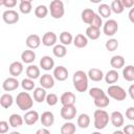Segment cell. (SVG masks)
<instances>
[{"label": "cell", "instance_id": "obj_1", "mask_svg": "<svg viewBox=\"0 0 134 134\" xmlns=\"http://www.w3.org/2000/svg\"><path fill=\"white\" fill-rule=\"evenodd\" d=\"M72 83L77 92H85L88 89V76L83 70H77L73 73Z\"/></svg>", "mask_w": 134, "mask_h": 134}, {"label": "cell", "instance_id": "obj_2", "mask_svg": "<svg viewBox=\"0 0 134 134\" xmlns=\"http://www.w3.org/2000/svg\"><path fill=\"white\" fill-rule=\"evenodd\" d=\"M16 104L22 111H28L34 106V99L28 92H20L17 94Z\"/></svg>", "mask_w": 134, "mask_h": 134}, {"label": "cell", "instance_id": "obj_3", "mask_svg": "<svg viewBox=\"0 0 134 134\" xmlns=\"http://www.w3.org/2000/svg\"><path fill=\"white\" fill-rule=\"evenodd\" d=\"M93 117H94V127L97 130L105 129L107 127V125L109 124V120H110L108 112L103 110V109L95 110L94 114H93Z\"/></svg>", "mask_w": 134, "mask_h": 134}, {"label": "cell", "instance_id": "obj_4", "mask_svg": "<svg viewBox=\"0 0 134 134\" xmlns=\"http://www.w3.org/2000/svg\"><path fill=\"white\" fill-rule=\"evenodd\" d=\"M107 93L111 98L118 102H121L127 97L126 90L118 85H110L107 89Z\"/></svg>", "mask_w": 134, "mask_h": 134}, {"label": "cell", "instance_id": "obj_5", "mask_svg": "<svg viewBox=\"0 0 134 134\" xmlns=\"http://www.w3.org/2000/svg\"><path fill=\"white\" fill-rule=\"evenodd\" d=\"M49 10H50V15H51L52 18L61 19L65 14L64 3L61 0H53V1L50 2Z\"/></svg>", "mask_w": 134, "mask_h": 134}, {"label": "cell", "instance_id": "obj_6", "mask_svg": "<svg viewBox=\"0 0 134 134\" xmlns=\"http://www.w3.org/2000/svg\"><path fill=\"white\" fill-rule=\"evenodd\" d=\"M118 30V23L114 20V19H109L105 22V24L103 25V31L106 36L108 37H112L114 36Z\"/></svg>", "mask_w": 134, "mask_h": 134}, {"label": "cell", "instance_id": "obj_7", "mask_svg": "<svg viewBox=\"0 0 134 134\" xmlns=\"http://www.w3.org/2000/svg\"><path fill=\"white\" fill-rule=\"evenodd\" d=\"M61 117L65 120H72L73 118H75L77 110L75 108L74 105L71 106H63L61 109Z\"/></svg>", "mask_w": 134, "mask_h": 134}, {"label": "cell", "instance_id": "obj_8", "mask_svg": "<svg viewBox=\"0 0 134 134\" xmlns=\"http://www.w3.org/2000/svg\"><path fill=\"white\" fill-rule=\"evenodd\" d=\"M2 19L3 21L6 23V24H15L19 21L20 17H19V14L14 10V9H6L3 14H2Z\"/></svg>", "mask_w": 134, "mask_h": 134}, {"label": "cell", "instance_id": "obj_9", "mask_svg": "<svg viewBox=\"0 0 134 134\" xmlns=\"http://www.w3.org/2000/svg\"><path fill=\"white\" fill-rule=\"evenodd\" d=\"M68 74H69V72H68L67 68L64 67V66H62V65L57 66V67L53 68V74H52V76H53L54 80H57L59 82H63V81L67 80Z\"/></svg>", "mask_w": 134, "mask_h": 134}, {"label": "cell", "instance_id": "obj_10", "mask_svg": "<svg viewBox=\"0 0 134 134\" xmlns=\"http://www.w3.org/2000/svg\"><path fill=\"white\" fill-rule=\"evenodd\" d=\"M20 86V83L18 82V80L16 77H7L4 80V82L2 83V88L4 91L6 92H10V91H14L16 90L18 87Z\"/></svg>", "mask_w": 134, "mask_h": 134}, {"label": "cell", "instance_id": "obj_11", "mask_svg": "<svg viewBox=\"0 0 134 134\" xmlns=\"http://www.w3.org/2000/svg\"><path fill=\"white\" fill-rule=\"evenodd\" d=\"M58 41V37L53 31H47L43 35L42 37V44L46 47H50V46H54L57 44Z\"/></svg>", "mask_w": 134, "mask_h": 134}, {"label": "cell", "instance_id": "obj_12", "mask_svg": "<svg viewBox=\"0 0 134 134\" xmlns=\"http://www.w3.org/2000/svg\"><path fill=\"white\" fill-rule=\"evenodd\" d=\"M39 119H40V115L36 110H28L23 116V121L28 126L35 125Z\"/></svg>", "mask_w": 134, "mask_h": 134}, {"label": "cell", "instance_id": "obj_13", "mask_svg": "<svg viewBox=\"0 0 134 134\" xmlns=\"http://www.w3.org/2000/svg\"><path fill=\"white\" fill-rule=\"evenodd\" d=\"M25 44H26V46L29 48V49H37L40 45H41V38L38 36V35H36V34H31V35H29L27 38H26V40H25Z\"/></svg>", "mask_w": 134, "mask_h": 134}, {"label": "cell", "instance_id": "obj_14", "mask_svg": "<svg viewBox=\"0 0 134 134\" xmlns=\"http://www.w3.org/2000/svg\"><path fill=\"white\" fill-rule=\"evenodd\" d=\"M109 117H110L111 124L115 128H120L121 126H124L125 118H124V115H122V113L120 111H114V112H112Z\"/></svg>", "mask_w": 134, "mask_h": 134}, {"label": "cell", "instance_id": "obj_15", "mask_svg": "<svg viewBox=\"0 0 134 134\" xmlns=\"http://www.w3.org/2000/svg\"><path fill=\"white\" fill-rule=\"evenodd\" d=\"M75 100H76V97L74 95V93L70 92V91H67V92H64L61 97H60V102L63 106H71V105H74L75 104Z\"/></svg>", "mask_w": 134, "mask_h": 134}, {"label": "cell", "instance_id": "obj_16", "mask_svg": "<svg viewBox=\"0 0 134 134\" xmlns=\"http://www.w3.org/2000/svg\"><path fill=\"white\" fill-rule=\"evenodd\" d=\"M40 120H41L42 126H44L45 128H48V127L53 125V122H54V115L50 111H45L40 116Z\"/></svg>", "mask_w": 134, "mask_h": 134}, {"label": "cell", "instance_id": "obj_17", "mask_svg": "<svg viewBox=\"0 0 134 134\" xmlns=\"http://www.w3.org/2000/svg\"><path fill=\"white\" fill-rule=\"evenodd\" d=\"M8 71H9V74L13 77L17 79V76H19L23 72V64L21 62H19V61H15L9 65Z\"/></svg>", "mask_w": 134, "mask_h": 134}, {"label": "cell", "instance_id": "obj_18", "mask_svg": "<svg viewBox=\"0 0 134 134\" xmlns=\"http://www.w3.org/2000/svg\"><path fill=\"white\" fill-rule=\"evenodd\" d=\"M40 67L45 70V71H49L51 69L54 68V61L51 57L49 55H44L41 58L40 60Z\"/></svg>", "mask_w": 134, "mask_h": 134}, {"label": "cell", "instance_id": "obj_19", "mask_svg": "<svg viewBox=\"0 0 134 134\" xmlns=\"http://www.w3.org/2000/svg\"><path fill=\"white\" fill-rule=\"evenodd\" d=\"M40 84H41V87L44 88L45 90L50 89L54 86V79H53L52 75H50L48 73H45L40 77Z\"/></svg>", "mask_w": 134, "mask_h": 134}, {"label": "cell", "instance_id": "obj_20", "mask_svg": "<svg viewBox=\"0 0 134 134\" xmlns=\"http://www.w3.org/2000/svg\"><path fill=\"white\" fill-rule=\"evenodd\" d=\"M87 76H88V79H90L93 82H99L104 79V72L98 68H91V69H89Z\"/></svg>", "mask_w": 134, "mask_h": 134}, {"label": "cell", "instance_id": "obj_21", "mask_svg": "<svg viewBox=\"0 0 134 134\" xmlns=\"http://www.w3.org/2000/svg\"><path fill=\"white\" fill-rule=\"evenodd\" d=\"M72 43H73L74 46L77 47V48H84V47H86V46L88 45V39L86 38L85 35H83V34H77V35L73 38Z\"/></svg>", "mask_w": 134, "mask_h": 134}, {"label": "cell", "instance_id": "obj_22", "mask_svg": "<svg viewBox=\"0 0 134 134\" xmlns=\"http://www.w3.org/2000/svg\"><path fill=\"white\" fill-rule=\"evenodd\" d=\"M110 65L111 67L116 70V69H120L125 66V59L122 55H113L110 59Z\"/></svg>", "mask_w": 134, "mask_h": 134}, {"label": "cell", "instance_id": "obj_23", "mask_svg": "<svg viewBox=\"0 0 134 134\" xmlns=\"http://www.w3.org/2000/svg\"><path fill=\"white\" fill-rule=\"evenodd\" d=\"M21 60L25 64H31L36 60V53L31 49H26L21 53Z\"/></svg>", "mask_w": 134, "mask_h": 134}, {"label": "cell", "instance_id": "obj_24", "mask_svg": "<svg viewBox=\"0 0 134 134\" xmlns=\"http://www.w3.org/2000/svg\"><path fill=\"white\" fill-rule=\"evenodd\" d=\"M104 79L107 84H115L119 79V74H118L117 70L111 69L106 74H104Z\"/></svg>", "mask_w": 134, "mask_h": 134}, {"label": "cell", "instance_id": "obj_25", "mask_svg": "<svg viewBox=\"0 0 134 134\" xmlns=\"http://www.w3.org/2000/svg\"><path fill=\"white\" fill-rule=\"evenodd\" d=\"M94 16H95V13H94V10L92 8H85L81 14L82 21L84 23H86V24H89V25H90L91 21L93 20Z\"/></svg>", "mask_w": 134, "mask_h": 134}, {"label": "cell", "instance_id": "obj_26", "mask_svg": "<svg viewBox=\"0 0 134 134\" xmlns=\"http://www.w3.org/2000/svg\"><path fill=\"white\" fill-rule=\"evenodd\" d=\"M46 90L42 87H38V88H35L34 89V99L37 102V103H43L46 98Z\"/></svg>", "mask_w": 134, "mask_h": 134}, {"label": "cell", "instance_id": "obj_27", "mask_svg": "<svg viewBox=\"0 0 134 134\" xmlns=\"http://www.w3.org/2000/svg\"><path fill=\"white\" fill-rule=\"evenodd\" d=\"M14 104V97L9 93H4L0 96V105L4 109H8Z\"/></svg>", "mask_w": 134, "mask_h": 134}, {"label": "cell", "instance_id": "obj_28", "mask_svg": "<svg viewBox=\"0 0 134 134\" xmlns=\"http://www.w3.org/2000/svg\"><path fill=\"white\" fill-rule=\"evenodd\" d=\"M26 75L28 79L30 80H36L40 76V68L36 65H29L27 68H26Z\"/></svg>", "mask_w": 134, "mask_h": 134}, {"label": "cell", "instance_id": "obj_29", "mask_svg": "<svg viewBox=\"0 0 134 134\" xmlns=\"http://www.w3.org/2000/svg\"><path fill=\"white\" fill-rule=\"evenodd\" d=\"M23 116L17 114V113H14L9 116L8 118V124L10 127L13 128H17V127H21L23 125Z\"/></svg>", "mask_w": 134, "mask_h": 134}, {"label": "cell", "instance_id": "obj_30", "mask_svg": "<svg viewBox=\"0 0 134 134\" xmlns=\"http://www.w3.org/2000/svg\"><path fill=\"white\" fill-rule=\"evenodd\" d=\"M122 76L127 82H133L134 81V66L133 65H128V66L124 67Z\"/></svg>", "mask_w": 134, "mask_h": 134}, {"label": "cell", "instance_id": "obj_31", "mask_svg": "<svg viewBox=\"0 0 134 134\" xmlns=\"http://www.w3.org/2000/svg\"><path fill=\"white\" fill-rule=\"evenodd\" d=\"M86 38L90 39V40H97L100 36V30L98 28L92 27V26H88L86 28Z\"/></svg>", "mask_w": 134, "mask_h": 134}, {"label": "cell", "instance_id": "obj_32", "mask_svg": "<svg viewBox=\"0 0 134 134\" xmlns=\"http://www.w3.org/2000/svg\"><path fill=\"white\" fill-rule=\"evenodd\" d=\"M59 40H60L62 45L67 46V45H70L72 43L73 37H72V35L69 31H62L60 34V36H59Z\"/></svg>", "mask_w": 134, "mask_h": 134}, {"label": "cell", "instance_id": "obj_33", "mask_svg": "<svg viewBox=\"0 0 134 134\" xmlns=\"http://www.w3.org/2000/svg\"><path fill=\"white\" fill-rule=\"evenodd\" d=\"M52 53L57 58H60V59L61 58H64L67 54V48H66V46H64L62 44H55L53 46Z\"/></svg>", "mask_w": 134, "mask_h": 134}, {"label": "cell", "instance_id": "obj_34", "mask_svg": "<svg viewBox=\"0 0 134 134\" xmlns=\"http://www.w3.org/2000/svg\"><path fill=\"white\" fill-rule=\"evenodd\" d=\"M90 125V116L86 113H82L77 117V126L82 129L88 128Z\"/></svg>", "mask_w": 134, "mask_h": 134}, {"label": "cell", "instance_id": "obj_35", "mask_svg": "<svg viewBox=\"0 0 134 134\" xmlns=\"http://www.w3.org/2000/svg\"><path fill=\"white\" fill-rule=\"evenodd\" d=\"M75 131H76L75 125L71 121H67L64 125H62L61 130H60L61 134H74Z\"/></svg>", "mask_w": 134, "mask_h": 134}, {"label": "cell", "instance_id": "obj_36", "mask_svg": "<svg viewBox=\"0 0 134 134\" xmlns=\"http://www.w3.org/2000/svg\"><path fill=\"white\" fill-rule=\"evenodd\" d=\"M32 9L31 6V1L30 0H21L19 3V10L24 14V15H28Z\"/></svg>", "mask_w": 134, "mask_h": 134}, {"label": "cell", "instance_id": "obj_37", "mask_svg": "<svg viewBox=\"0 0 134 134\" xmlns=\"http://www.w3.org/2000/svg\"><path fill=\"white\" fill-rule=\"evenodd\" d=\"M109 104H110V99H109V97H108L106 94H104V95H102L100 97L94 99V105H95V107H97V108H99V109H103V108L108 107Z\"/></svg>", "mask_w": 134, "mask_h": 134}, {"label": "cell", "instance_id": "obj_38", "mask_svg": "<svg viewBox=\"0 0 134 134\" xmlns=\"http://www.w3.org/2000/svg\"><path fill=\"white\" fill-rule=\"evenodd\" d=\"M111 8H110V5L106 4V3H103V4H99L98 6V16L102 18H109L111 16Z\"/></svg>", "mask_w": 134, "mask_h": 134}, {"label": "cell", "instance_id": "obj_39", "mask_svg": "<svg viewBox=\"0 0 134 134\" xmlns=\"http://www.w3.org/2000/svg\"><path fill=\"white\" fill-rule=\"evenodd\" d=\"M35 15L37 18L39 19H43L45 18L47 15H48V8L47 6L41 4V5H38L36 8H35Z\"/></svg>", "mask_w": 134, "mask_h": 134}, {"label": "cell", "instance_id": "obj_40", "mask_svg": "<svg viewBox=\"0 0 134 134\" xmlns=\"http://www.w3.org/2000/svg\"><path fill=\"white\" fill-rule=\"evenodd\" d=\"M110 8H111V12L115 13V14H121L125 8L124 6L121 5V2L120 0H114L111 2V5H110Z\"/></svg>", "mask_w": 134, "mask_h": 134}, {"label": "cell", "instance_id": "obj_41", "mask_svg": "<svg viewBox=\"0 0 134 134\" xmlns=\"http://www.w3.org/2000/svg\"><path fill=\"white\" fill-rule=\"evenodd\" d=\"M21 87L25 90V91H31L35 89V82L28 77L23 79L21 82Z\"/></svg>", "mask_w": 134, "mask_h": 134}, {"label": "cell", "instance_id": "obj_42", "mask_svg": "<svg viewBox=\"0 0 134 134\" xmlns=\"http://www.w3.org/2000/svg\"><path fill=\"white\" fill-rule=\"evenodd\" d=\"M105 47L108 51L112 52V51H115L117 48H118V41L116 39H109L106 44H105Z\"/></svg>", "mask_w": 134, "mask_h": 134}, {"label": "cell", "instance_id": "obj_43", "mask_svg": "<svg viewBox=\"0 0 134 134\" xmlns=\"http://www.w3.org/2000/svg\"><path fill=\"white\" fill-rule=\"evenodd\" d=\"M104 94H106V93L104 92V90L100 89V88H98V87H93V88H91V89L89 90V95H90L93 99L98 98V97H100V96L104 95Z\"/></svg>", "mask_w": 134, "mask_h": 134}, {"label": "cell", "instance_id": "obj_44", "mask_svg": "<svg viewBox=\"0 0 134 134\" xmlns=\"http://www.w3.org/2000/svg\"><path fill=\"white\" fill-rule=\"evenodd\" d=\"M45 100H46V103H47L48 106H54V105L58 104L59 98H58L57 94H54V93H49V94L46 95Z\"/></svg>", "mask_w": 134, "mask_h": 134}, {"label": "cell", "instance_id": "obj_45", "mask_svg": "<svg viewBox=\"0 0 134 134\" xmlns=\"http://www.w3.org/2000/svg\"><path fill=\"white\" fill-rule=\"evenodd\" d=\"M90 26L100 29V27L103 26V20H102V18L98 16V14H95V16H94L93 20H92V21H91V23H90Z\"/></svg>", "mask_w": 134, "mask_h": 134}, {"label": "cell", "instance_id": "obj_46", "mask_svg": "<svg viewBox=\"0 0 134 134\" xmlns=\"http://www.w3.org/2000/svg\"><path fill=\"white\" fill-rule=\"evenodd\" d=\"M9 126L8 122L5 120H0V134H5L8 132Z\"/></svg>", "mask_w": 134, "mask_h": 134}, {"label": "cell", "instance_id": "obj_47", "mask_svg": "<svg viewBox=\"0 0 134 134\" xmlns=\"http://www.w3.org/2000/svg\"><path fill=\"white\" fill-rule=\"evenodd\" d=\"M126 117L129 120H134V107H129L126 111Z\"/></svg>", "mask_w": 134, "mask_h": 134}, {"label": "cell", "instance_id": "obj_48", "mask_svg": "<svg viewBox=\"0 0 134 134\" xmlns=\"http://www.w3.org/2000/svg\"><path fill=\"white\" fill-rule=\"evenodd\" d=\"M122 133L124 134H134V126L132 124L125 126L122 129Z\"/></svg>", "mask_w": 134, "mask_h": 134}, {"label": "cell", "instance_id": "obj_49", "mask_svg": "<svg viewBox=\"0 0 134 134\" xmlns=\"http://www.w3.org/2000/svg\"><path fill=\"white\" fill-rule=\"evenodd\" d=\"M16 5H17V1L16 0H4L3 6H5L6 8H13Z\"/></svg>", "mask_w": 134, "mask_h": 134}, {"label": "cell", "instance_id": "obj_50", "mask_svg": "<svg viewBox=\"0 0 134 134\" xmlns=\"http://www.w3.org/2000/svg\"><path fill=\"white\" fill-rule=\"evenodd\" d=\"M121 5L124 6V8H131L134 5V1L133 0H120Z\"/></svg>", "mask_w": 134, "mask_h": 134}, {"label": "cell", "instance_id": "obj_51", "mask_svg": "<svg viewBox=\"0 0 134 134\" xmlns=\"http://www.w3.org/2000/svg\"><path fill=\"white\" fill-rule=\"evenodd\" d=\"M36 134H50V132L46 128H40V129L37 130Z\"/></svg>", "mask_w": 134, "mask_h": 134}, {"label": "cell", "instance_id": "obj_52", "mask_svg": "<svg viewBox=\"0 0 134 134\" xmlns=\"http://www.w3.org/2000/svg\"><path fill=\"white\" fill-rule=\"evenodd\" d=\"M129 94H130V97L132 98V99H134V85L132 84L130 87H129Z\"/></svg>", "mask_w": 134, "mask_h": 134}, {"label": "cell", "instance_id": "obj_53", "mask_svg": "<svg viewBox=\"0 0 134 134\" xmlns=\"http://www.w3.org/2000/svg\"><path fill=\"white\" fill-rule=\"evenodd\" d=\"M133 14H134V9H133V8H131V10H130V13H129V19H130V21H131V22H134Z\"/></svg>", "mask_w": 134, "mask_h": 134}, {"label": "cell", "instance_id": "obj_54", "mask_svg": "<svg viewBox=\"0 0 134 134\" xmlns=\"http://www.w3.org/2000/svg\"><path fill=\"white\" fill-rule=\"evenodd\" d=\"M112 134H124V133H122L121 130H116V131H114Z\"/></svg>", "mask_w": 134, "mask_h": 134}, {"label": "cell", "instance_id": "obj_55", "mask_svg": "<svg viewBox=\"0 0 134 134\" xmlns=\"http://www.w3.org/2000/svg\"><path fill=\"white\" fill-rule=\"evenodd\" d=\"M9 134H21L20 132H17V131H13V132H10Z\"/></svg>", "mask_w": 134, "mask_h": 134}, {"label": "cell", "instance_id": "obj_56", "mask_svg": "<svg viewBox=\"0 0 134 134\" xmlns=\"http://www.w3.org/2000/svg\"><path fill=\"white\" fill-rule=\"evenodd\" d=\"M4 4V0H0V6Z\"/></svg>", "mask_w": 134, "mask_h": 134}, {"label": "cell", "instance_id": "obj_57", "mask_svg": "<svg viewBox=\"0 0 134 134\" xmlns=\"http://www.w3.org/2000/svg\"><path fill=\"white\" fill-rule=\"evenodd\" d=\"M91 134H102V133H100V132H97V131H96V132H92Z\"/></svg>", "mask_w": 134, "mask_h": 134}, {"label": "cell", "instance_id": "obj_58", "mask_svg": "<svg viewBox=\"0 0 134 134\" xmlns=\"http://www.w3.org/2000/svg\"><path fill=\"white\" fill-rule=\"evenodd\" d=\"M0 96H1V95H0Z\"/></svg>", "mask_w": 134, "mask_h": 134}]
</instances>
